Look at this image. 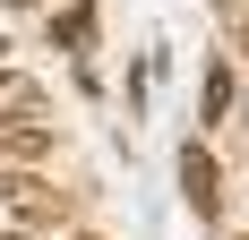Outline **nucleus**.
Instances as JSON below:
<instances>
[{
  "label": "nucleus",
  "instance_id": "f257e3e1",
  "mask_svg": "<svg viewBox=\"0 0 249 240\" xmlns=\"http://www.w3.org/2000/svg\"><path fill=\"white\" fill-rule=\"evenodd\" d=\"M0 197H9V215H18V223H52V215H60V189H52L43 171H9Z\"/></svg>",
  "mask_w": 249,
  "mask_h": 240
},
{
  "label": "nucleus",
  "instance_id": "f03ea898",
  "mask_svg": "<svg viewBox=\"0 0 249 240\" xmlns=\"http://www.w3.org/2000/svg\"><path fill=\"white\" fill-rule=\"evenodd\" d=\"M0 129H43V86L35 77H0Z\"/></svg>",
  "mask_w": 249,
  "mask_h": 240
},
{
  "label": "nucleus",
  "instance_id": "7ed1b4c3",
  "mask_svg": "<svg viewBox=\"0 0 249 240\" xmlns=\"http://www.w3.org/2000/svg\"><path fill=\"white\" fill-rule=\"evenodd\" d=\"M180 189H189L198 215H215V154L206 146H180Z\"/></svg>",
  "mask_w": 249,
  "mask_h": 240
},
{
  "label": "nucleus",
  "instance_id": "20e7f679",
  "mask_svg": "<svg viewBox=\"0 0 249 240\" xmlns=\"http://www.w3.org/2000/svg\"><path fill=\"white\" fill-rule=\"evenodd\" d=\"M0 240H35V232H0Z\"/></svg>",
  "mask_w": 249,
  "mask_h": 240
}]
</instances>
